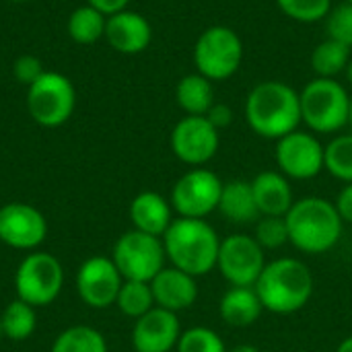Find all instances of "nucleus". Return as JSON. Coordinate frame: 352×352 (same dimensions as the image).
Instances as JSON below:
<instances>
[{
  "label": "nucleus",
  "mask_w": 352,
  "mask_h": 352,
  "mask_svg": "<svg viewBox=\"0 0 352 352\" xmlns=\"http://www.w3.org/2000/svg\"><path fill=\"white\" fill-rule=\"evenodd\" d=\"M243 116L254 134L280 140L303 124L299 91L283 80H262L248 93Z\"/></svg>",
  "instance_id": "1"
},
{
  "label": "nucleus",
  "mask_w": 352,
  "mask_h": 352,
  "mask_svg": "<svg viewBox=\"0 0 352 352\" xmlns=\"http://www.w3.org/2000/svg\"><path fill=\"white\" fill-rule=\"evenodd\" d=\"M161 239L165 256L173 268L194 278L217 268L221 237L204 219H173Z\"/></svg>",
  "instance_id": "2"
},
{
  "label": "nucleus",
  "mask_w": 352,
  "mask_h": 352,
  "mask_svg": "<svg viewBox=\"0 0 352 352\" xmlns=\"http://www.w3.org/2000/svg\"><path fill=\"white\" fill-rule=\"evenodd\" d=\"M254 291L266 311L289 316L309 303L314 295V276L301 260L278 258L264 266Z\"/></svg>",
  "instance_id": "3"
},
{
  "label": "nucleus",
  "mask_w": 352,
  "mask_h": 352,
  "mask_svg": "<svg viewBox=\"0 0 352 352\" xmlns=\"http://www.w3.org/2000/svg\"><path fill=\"white\" fill-rule=\"evenodd\" d=\"M289 229V241L303 254H326L330 252L342 235V219L336 204L307 196L297 200L285 217Z\"/></svg>",
  "instance_id": "4"
},
{
  "label": "nucleus",
  "mask_w": 352,
  "mask_h": 352,
  "mask_svg": "<svg viewBox=\"0 0 352 352\" xmlns=\"http://www.w3.org/2000/svg\"><path fill=\"white\" fill-rule=\"evenodd\" d=\"M301 122L314 134H334L349 126L351 93L336 78H311L301 91Z\"/></svg>",
  "instance_id": "5"
},
{
  "label": "nucleus",
  "mask_w": 352,
  "mask_h": 352,
  "mask_svg": "<svg viewBox=\"0 0 352 352\" xmlns=\"http://www.w3.org/2000/svg\"><path fill=\"white\" fill-rule=\"evenodd\" d=\"M243 62V41L235 29L212 25L204 29L194 45L196 72L212 82L231 78Z\"/></svg>",
  "instance_id": "6"
},
{
  "label": "nucleus",
  "mask_w": 352,
  "mask_h": 352,
  "mask_svg": "<svg viewBox=\"0 0 352 352\" xmlns=\"http://www.w3.org/2000/svg\"><path fill=\"white\" fill-rule=\"evenodd\" d=\"M76 105V91L68 76L45 70L27 87V111L35 124L58 128L70 120Z\"/></svg>",
  "instance_id": "7"
},
{
  "label": "nucleus",
  "mask_w": 352,
  "mask_h": 352,
  "mask_svg": "<svg viewBox=\"0 0 352 352\" xmlns=\"http://www.w3.org/2000/svg\"><path fill=\"white\" fill-rule=\"evenodd\" d=\"M64 287V268L60 260L45 252H33L23 258L14 272V289L21 301L31 307L54 303Z\"/></svg>",
  "instance_id": "8"
},
{
  "label": "nucleus",
  "mask_w": 352,
  "mask_h": 352,
  "mask_svg": "<svg viewBox=\"0 0 352 352\" xmlns=\"http://www.w3.org/2000/svg\"><path fill=\"white\" fill-rule=\"evenodd\" d=\"M111 260L124 280L151 283L165 268L167 256L161 237L132 229L116 241Z\"/></svg>",
  "instance_id": "9"
},
{
  "label": "nucleus",
  "mask_w": 352,
  "mask_h": 352,
  "mask_svg": "<svg viewBox=\"0 0 352 352\" xmlns=\"http://www.w3.org/2000/svg\"><path fill=\"white\" fill-rule=\"evenodd\" d=\"M223 192L221 177L206 167H192L171 190V208L184 219H206L219 210Z\"/></svg>",
  "instance_id": "10"
},
{
  "label": "nucleus",
  "mask_w": 352,
  "mask_h": 352,
  "mask_svg": "<svg viewBox=\"0 0 352 352\" xmlns=\"http://www.w3.org/2000/svg\"><path fill=\"white\" fill-rule=\"evenodd\" d=\"M264 266V250L254 235L233 233L221 241L217 268L231 287H254Z\"/></svg>",
  "instance_id": "11"
},
{
  "label": "nucleus",
  "mask_w": 352,
  "mask_h": 352,
  "mask_svg": "<svg viewBox=\"0 0 352 352\" xmlns=\"http://www.w3.org/2000/svg\"><path fill=\"white\" fill-rule=\"evenodd\" d=\"M169 144L182 163L204 167L219 153L221 132L206 120V116H184L173 126Z\"/></svg>",
  "instance_id": "12"
},
{
  "label": "nucleus",
  "mask_w": 352,
  "mask_h": 352,
  "mask_svg": "<svg viewBox=\"0 0 352 352\" xmlns=\"http://www.w3.org/2000/svg\"><path fill=\"white\" fill-rule=\"evenodd\" d=\"M276 165L289 179H314L324 171V144L314 132L295 130L276 140Z\"/></svg>",
  "instance_id": "13"
},
{
  "label": "nucleus",
  "mask_w": 352,
  "mask_h": 352,
  "mask_svg": "<svg viewBox=\"0 0 352 352\" xmlns=\"http://www.w3.org/2000/svg\"><path fill=\"white\" fill-rule=\"evenodd\" d=\"M124 285L120 270L111 258L95 256L82 262L76 272V293L85 305L93 309H107L116 303Z\"/></svg>",
  "instance_id": "14"
},
{
  "label": "nucleus",
  "mask_w": 352,
  "mask_h": 352,
  "mask_svg": "<svg viewBox=\"0 0 352 352\" xmlns=\"http://www.w3.org/2000/svg\"><path fill=\"white\" fill-rule=\"evenodd\" d=\"M47 237L45 217L31 204L10 202L0 208V241L14 250H35Z\"/></svg>",
  "instance_id": "15"
},
{
  "label": "nucleus",
  "mask_w": 352,
  "mask_h": 352,
  "mask_svg": "<svg viewBox=\"0 0 352 352\" xmlns=\"http://www.w3.org/2000/svg\"><path fill=\"white\" fill-rule=\"evenodd\" d=\"M182 336L177 314L153 307L136 320L132 328V346L136 352H171Z\"/></svg>",
  "instance_id": "16"
},
{
  "label": "nucleus",
  "mask_w": 352,
  "mask_h": 352,
  "mask_svg": "<svg viewBox=\"0 0 352 352\" xmlns=\"http://www.w3.org/2000/svg\"><path fill=\"white\" fill-rule=\"evenodd\" d=\"M103 37L116 52L132 56L144 52L151 45L153 27L144 14L126 8L107 16Z\"/></svg>",
  "instance_id": "17"
},
{
  "label": "nucleus",
  "mask_w": 352,
  "mask_h": 352,
  "mask_svg": "<svg viewBox=\"0 0 352 352\" xmlns=\"http://www.w3.org/2000/svg\"><path fill=\"white\" fill-rule=\"evenodd\" d=\"M155 305L167 311H184L190 309L198 299V285L196 278L169 266L163 268L153 280H151Z\"/></svg>",
  "instance_id": "18"
},
{
  "label": "nucleus",
  "mask_w": 352,
  "mask_h": 352,
  "mask_svg": "<svg viewBox=\"0 0 352 352\" xmlns=\"http://www.w3.org/2000/svg\"><path fill=\"white\" fill-rule=\"evenodd\" d=\"M252 190L260 217H287L295 204L289 177L280 171H260L252 179Z\"/></svg>",
  "instance_id": "19"
},
{
  "label": "nucleus",
  "mask_w": 352,
  "mask_h": 352,
  "mask_svg": "<svg viewBox=\"0 0 352 352\" xmlns=\"http://www.w3.org/2000/svg\"><path fill=\"white\" fill-rule=\"evenodd\" d=\"M130 221L136 231L163 237L173 223L171 202L157 192H140L130 202Z\"/></svg>",
  "instance_id": "20"
},
{
  "label": "nucleus",
  "mask_w": 352,
  "mask_h": 352,
  "mask_svg": "<svg viewBox=\"0 0 352 352\" xmlns=\"http://www.w3.org/2000/svg\"><path fill=\"white\" fill-rule=\"evenodd\" d=\"M219 212L235 225H248L260 219V210L254 198L252 182L245 179H233L223 184Z\"/></svg>",
  "instance_id": "21"
},
{
  "label": "nucleus",
  "mask_w": 352,
  "mask_h": 352,
  "mask_svg": "<svg viewBox=\"0 0 352 352\" xmlns=\"http://www.w3.org/2000/svg\"><path fill=\"white\" fill-rule=\"evenodd\" d=\"M262 311L264 307L254 287H231L219 303V314L223 322L233 328H248L256 324Z\"/></svg>",
  "instance_id": "22"
},
{
  "label": "nucleus",
  "mask_w": 352,
  "mask_h": 352,
  "mask_svg": "<svg viewBox=\"0 0 352 352\" xmlns=\"http://www.w3.org/2000/svg\"><path fill=\"white\" fill-rule=\"evenodd\" d=\"M175 101L186 111V116H206L214 105L212 80L198 72L182 76L175 87Z\"/></svg>",
  "instance_id": "23"
},
{
  "label": "nucleus",
  "mask_w": 352,
  "mask_h": 352,
  "mask_svg": "<svg viewBox=\"0 0 352 352\" xmlns=\"http://www.w3.org/2000/svg\"><path fill=\"white\" fill-rule=\"evenodd\" d=\"M351 58L349 45L326 37L311 52V70L320 78H336L338 74H344Z\"/></svg>",
  "instance_id": "24"
},
{
  "label": "nucleus",
  "mask_w": 352,
  "mask_h": 352,
  "mask_svg": "<svg viewBox=\"0 0 352 352\" xmlns=\"http://www.w3.org/2000/svg\"><path fill=\"white\" fill-rule=\"evenodd\" d=\"M105 23H107V16L103 12H99L91 4H85L70 12L68 35L72 37V41L89 45V43L99 41L105 35Z\"/></svg>",
  "instance_id": "25"
},
{
  "label": "nucleus",
  "mask_w": 352,
  "mask_h": 352,
  "mask_svg": "<svg viewBox=\"0 0 352 352\" xmlns=\"http://www.w3.org/2000/svg\"><path fill=\"white\" fill-rule=\"evenodd\" d=\"M0 324H2L4 338L14 340V342L27 340L35 332V326H37L35 307L16 299L4 307V311L0 314Z\"/></svg>",
  "instance_id": "26"
},
{
  "label": "nucleus",
  "mask_w": 352,
  "mask_h": 352,
  "mask_svg": "<svg viewBox=\"0 0 352 352\" xmlns=\"http://www.w3.org/2000/svg\"><path fill=\"white\" fill-rule=\"evenodd\" d=\"M52 352H107L103 334L91 326H70L58 334Z\"/></svg>",
  "instance_id": "27"
},
{
  "label": "nucleus",
  "mask_w": 352,
  "mask_h": 352,
  "mask_svg": "<svg viewBox=\"0 0 352 352\" xmlns=\"http://www.w3.org/2000/svg\"><path fill=\"white\" fill-rule=\"evenodd\" d=\"M118 309L128 316V318H142L144 314H148L155 305V297H153V289L151 283H140V280H124L118 299H116Z\"/></svg>",
  "instance_id": "28"
},
{
  "label": "nucleus",
  "mask_w": 352,
  "mask_h": 352,
  "mask_svg": "<svg viewBox=\"0 0 352 352\" xmlns=\"http://www.w3.org/2000/svg\"><path fill=\"white\" fill-rule=\"evenodd\" d=\"M324 169L332 177L352 184V134H338L324 146Z\"/></svg>",
  "instance_id": "29"
},
{
  "label": "nucleus",
  "mask_w": 352,
  "mask_h": 352,
  "mask_svg": "<svg viewBox=\"0 0 352 352\" xmlns=\"http://www.w3.org/2000/svg\"><path fill=\"white\" fill-rule=\"evenodd\" d=\"M276 6L289 19L311 25V23L326 21L334 4L332 0H276Z\"/></svg>",
  "instance_id": "30"
},
{
  "label": "nucleus",
  "mask_w": 352,
  "mask_h": 352,
  "mask_svg": "<svg viewBox=\"0 0 352 352\" xmlns=\"http://www.w3.org/2000/svg\"><path fill=\"white\" fill-rule=\"evenodd\" d=\"M175 349L177 352H227L221 336L204 326H196L182 332Z\"/></svg>",
  "instance_id": "31"
},
{
  "label": "nucleus",
  "mask_w": 352,
  "mask_h": 352,
  "mask_svg": "<svg viewBox=\"0 0 352 352\" xmlns=\"http://www.w3.org/2000/svg\"><path fill=\"white\" fill-rule=\"evenodd\" d=\"M256 241L262 250H278L289 241V229L285 217H260L256 223Z\"/></svg>",
  "instance_id": "32"
},
{
  "label": "nucleus",
  "mask_w": 352,
  "mask_h": 352,
  "mask_svg": "<svg viewBox=\"0 0 352 352\" xmlns=\"http://www.w3.org/2000/svg\"><path fill=\"white\" fill-rule=\"evenodd\" d=\"M326 33L328 39L352 47V4L342 2L338 6H332L330 14L326 16Z\"/></svg>",
  "instance_id": "33"
},
{
  "label": "nucleus",
  "mask_w": 352,
  "mask_h": 352,
  "mask_svg": "<svg viewBox=\"0 0 352 352\" xmlns=\"http://www.w3.org/2000/svg\"><path fill=\"white\" fill-rule=\"evenodd\" d=\"M45 70H43V66H41V60L39 58H35V56H19L16 60H14V64H12V74H14V78L19 80V82H23V85H31V82H35L41 74H43Z\"/></svg>",
  "instance_id": "34"
},
{
  "label": "nucleus",
  "mask_w": 352,
  "mask_h": 352,
  "mask_svg": "<svg viewBox=\"0 0 352 352\" xmlns=\"http://www.w3.org/2000/svg\"><path fill=\"white\" fill-rule=\"evenodd\" d=\"M206 120L221 132L233 124V109L227 103H214L210 107V111L206 113Z\"/></svg>",
  "instance_id": "35"
},
{
  "label": "nucleus",
  "mask_w": 352,
  "mask_h": 352,
  "mask_svg": "<svg viewBox=\"0 0 352 352\" xmlns=\"http://www.w3.org/2000/svg\"><path fill=\"white\" fill-rule=\"evenodd\" d=\"M334 204H336V210H338L342 223H351L352 225V184H346L340 190V194H338Z\"/></svg>",
  "instance_id": "36"
},
{
  "label": "nucleus",
  "mask_w": 352,
  "mask_h": 352,
  "mask_svg": "<svg viewBox=\"0 0 352 352\" xmlns=\"http://www.w3.org/2000/svg\"><path fill=\"white\" fill-rule=\"evenodd\" d=\"M128 2H130V0H87V4H91L93 8H97V10L103 12L105 16L116 14V12H120V10H126V8H128Z\"/></svg>",
  "instance_id": "37"
},
{
  "label": "nucleus",
  "mask_w": 352,
  "mask_h": 352,
  "mask_svg": "<svg viewBox=\"0 0 352 352\" xmlns=\"http://www.w3.org/2000/svg\"><path fill=\"white\" fill-rule=\"evenodd\" d=\"M336 352H352V336H349V338H344L340 344H338V349H336Z\"/></svg>",
  "instance_id": "38"
},
{
  "label": "nucleus",
  "mask_w": 352,
  "mask_h": 352,
  "mask_svg": "<svg viewBox=\"0 0 352 352\" xmlns=\"http://www.w3.org/2000/svg\"><path fill=\"white\" fill-rule=\"evenodd\" d=\"M227 352H260V349H256L252 344H239V346H233L231 351Z\"/></svg>",
  "instance_id": "39"
},
{
  "label": "nucleus",
  "mask_w": 352,
  "mask_h": 352,
  "mask_svg": "<svg viewBox=\"0 0 352 352\" xmlns=\"http://www.w3.org/2000/svg\"><path fill=\"white\" fill-rule=\"evenodd\" d=\"M344 76H346L349 87H352V58H351V62H349V66H346V70H344Z\"/></svg>",
  "instance_id": "40"
},
{
  "label": "nucleus",
  "mask_w": 352,
  "mask_h": 352,
  "mask_svg": "<svg viewBox=\"0 0 352 352\" xmlns=\"http://www.w3.org/2000/svg\"><path fill=\"white\" fill-rule=\"evenodd\" d=\"M349 124L352 126V95H351V113H349Z\"/></svg>",
  "instance_id": "41"
},
{
  "label": "nucleus",
  "mask_w": 352,
  "mask_h": 352,
  "mask_svg": "<svg viewBox=\"0 0 352 352\" xmlns=\"http://www.w3.org/2000/svg\"><path fill=\"white\" fill-rule=\"evenodd\" d=\"M10 2H19V4H23V2H29V0H10Z\"/></svg>",
  "instance_id": "42"
},
{
  "label": "nucleus",
  "mask_w": 352,
  "mask_h": 352,
  "mask_svg": "<svg viewBox=\"0 0 352 352\" xmlns=\"http://www.w3.org/2000/svg\"><path fill=\"white\" fill-rule=\"evenodd\" d=\"M0 338H2V324H0Z\"/></svg>",
  "instance_id": "43"
},
{
  "label": "nucleus",
  "mask_w": 352,
  "mask_h": 352,
  "mask_svg": "<svg viewBox=\"0 0 352 352\" xmlns=\"http://www.w3.org/2000/svg\"><path fill=\"white\" fill-rule=\"evenodd\" d=\"M344 2H349V4H352V0H344Z\"/></svg>",
  "instance_id": "44"
}]
</instances>
